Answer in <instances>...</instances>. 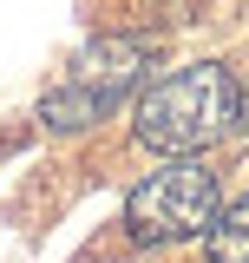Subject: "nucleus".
<instances>
[{"label":"nucleus","instance_id":"obj_4","mask_svg":"<svg viewBox=\"0 0 249 263\" xmlns=\"http://www.w3.org/2000/svg\"><path fill=\"white\" fill-rule=\"evenodd\" d=\"M210 263H249V191L217 211V224H210Z\"/></svg>","mask_w":249,"mask_h":263},{"label":"nucleus","instance_id":"obj_3","mask_svg":"<svg viewBox=\"0 0 249 263\" xmlns=\"http://www.w3.org/2000/svg\"><path fill=\"white\" fill-rule=\"evenodd\" d=\"M217 211H223V191L203 158H171L125 191V230L138 243H184L217 224Z\"/></svg>","mask_w":249,"mask_h":263},{"label":"nucleus","instance_id":"obj_2","mask_svg":"<svg viewBox=\"0 0 249 263\" xmlns=\"http://www.w3.org/2000/svg\"><path fill=\"white\" fill-rule=\"evenodd\" d=\"M144 72H151V40L144 33H105V40H92L72 60L66 86H53V92L39 99V119L53 132H79V125H92V119H105Z\"/></svg>","mask_w":249,"mask_h":263},{"label":"nucleus","instance_id":"obj_1","mask_svg":"<svg viewBox=\"0 0 249 263\" xmlns=\"http://www.w3.org/2000/svg\"><path fill=\"white\" fill-rule=\"evenodd\" d=\"M131 125H138V138L151 152H171V158L210 152L236 125V79H230V66L197 60V66H177V72L151 79L138 92V105H131Z\"/></svg>","mask_w":249,"mask_h":263}]
</instances>
